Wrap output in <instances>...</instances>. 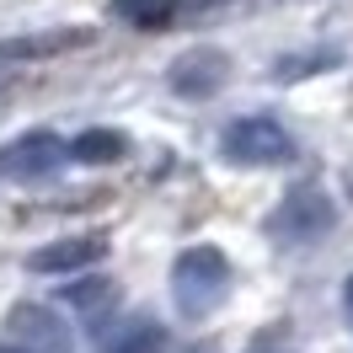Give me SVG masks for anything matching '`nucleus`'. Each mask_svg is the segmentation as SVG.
<instances>
[{
	"mask_svg": "<svg viewBox=\"0 0 353 353\" xmlns=\"http://www.w3.org/2000/svg\"><path fill=\"white\" fill-rule=\"evenodd\" d=\"M225 294H230V257H225L220 246H182L172 263V300L176 310L188 316V321H203V316H214L225 305Z\"/></svg>",
	"mask_w": 353,
	"mask_h": 353,
	"instance_id": "nucleus-1",
	"label": "nucleus"
},
{
	"mask_svg": "<svg viewBox=\"0 0 353 353\" xmlns=\"http://www.w3.org/2000/svg\"><path fill=\"white\" fill-rule=\"evenodd\" d=\"M108 257V236H59L27 257V273H91Z\"/></svg>",
	"mask_w": 353,
	"mask_h": 353,
	"instance_id": "nucleus-7",
	"label": "nucleus"
},
{
	"mask_svg": "<svg viewBox=\"0 0 353 353\" xmlns=\"http://www.w3.org/2000/svg\"><path fill=\"white\" fill-rule=\"evenodd\" d=\"M343 310H348V321H353V273H348V284H343Z\"/></svg>",
	"mask_w": 353,
	"mask_h": 353,
	"instance_id": "nucleus-15",
	"label": "nucleus"
},
{
	"mask_svg": "<svg viewBox=\"0 0 353 353\" xmlns=\"http://www.w3.org/2000/svg\"><path fill=\"white\" fill-rule=\"evenodd\" d=\"M108 11H112V17H118L123 27H139V32H161V27H172L176 0H108Z\"/></svg>",
	"mask_w": 353,
	"mask_h": 353,
	"instance_id": "nucleus-11",
	"label": "nucleus"
},
{
	"mask_svg": "<svg viewBox=\"0 0 353 353\" xmlns=\"http://www.w3.org/2000/svg\"><path fill=\"white\" fill-rule=\"evenodd\" d=\"M70 161V145L54 129H27L17 134L6 150H0V176H17V182H38V176L59 172Z\"/></svg>",
	"mask_w": 353,
	"mask_h": 353,
	"instance_id": "nucleus-5",
	"label": "nucleus"
},
{
	"mask_svg": "<svg viewBox=\"0 0 353 353\" xmlns=\"http://www.w3.org/2000/svg\"><path fill=\"white\" fill-rule=\"evenodd\" d=\"M182 11H214V6H225V0H176Z\"/></svg>",
	"mask_w": 353,
	"mask_h": 353,
	"instance_id": "nucleus-14",
	"label": "nucleus"
},
{
	"mask_svg": "<svg viewBox=\"0 0 353 353\" xmlns=\"http://www.w3.org/2000/svg\"><path fill=\"white\" fill-rule=\"evenodd\" d=\"M123 155H129V134L108 129V123L81 129L70 139V161H81V166H112V161H123Z\"/></svg>",
	"mask_w": 353,
	"mask_h": 353,
	"instance_id": "nucleus-9",
	"label": "nucleus"
},
{
	"mask_svg": "<svg viewBox=\"0 0 353 353\" xmlns=\"http://www.w3.org/2000/svg\"><path fill=\"white\" fill-rule=\"evenodd\" d=\"M86 43H91V27H48V32L6 38L0 59H54V54H70V48H86Z\"/></svg>",
	"mask_w": 353,
	"mask_h": 353,
	"instance_id": "nucleus-8",
	"label": "nucleus"
},
{
	"mask_svg": "<svg viewBox=\"0 0 353 353\" xmlns=\"http://www.w3.org/2000/svg\"><path fill=\"white\" fill-rule=\"evenodd\" d=\"M332 65H337V54H332V48H310L305 59H279V65H273V75H279V81H305V75L332 70Z\"/></svg>",
	"mask_w": 353,
	"mask_h": 353,
	"instance_id": "nucleus-13",
	"label": "nucleus"
},
{
	"mask_svg": "<svg viewBox=\"0 0 353 353\" xmlns=\"http://www.w3.org/2000/svg\"><path fill=\"white\" fill-rule=\"evenodd\" d=\"M6 332H11V343L22 353H75V332L54 305H32V300L11 305Z\"/></svg>",
	"mask_w": 353,
	"mask_h": 353,
	"instance_id": "nucleus-4",
	"label": "nucleus"
},
{
	"mask_svg": "<svg viewBox=\"0 0 353 353\" xmlns=\"http://www.w3.org/2000/svg\"><path fill=\"white\" fill-rule=\"evenodd\" d=\"M166 86L176 97H188V102H203V97H220L230 86V54L225 48H193V54H182L172 59L166 70Z\"/></svg>",
	"mask_w": 353,
	"mask_h": 353,
	"instance_id": "nucleus-6",
	"label": "nucleus"
},
{
	"mask_svg": "<svg viewBox=\"0 0 353 353\" xmlns=\"http://www.w3.org/2000/svg\"><path fill=\"white\" fill-rule=\"evenodd\" d=\"M108 353H166V332L155 321H129L118 337H108Z\"/></svg>",
	"mask_w": 353,
	"mask_h": 353,
	"instance_id": "nucleus-12",
	"label": "nucleus"
},
{
	"mask_svg": "<svg viewBox=\"0 0 353 353\" xmlns=\"http://www.w3.org/2000/svg\"><path fill=\"white\" fill-rule=\"evenodd\" d=\"M220 155L230 166H284L294 155V139L279 118H236L220 134Z\"/></svg>",
	"mask_w": 353,
	"mask_h": 353,
	"instance_id": "nucleus-3",
	"label": "nucleus"
},
{
	"mask_svg": "<svg viewBox=\"0 0 353 353\" xmlns=\"http://www.w3.org/2000/svg\"><path fill=\"white\" fill-rule=\"evenodd\" d=\"M332 225H337L332 199L316 188V182H300V188H294V193H284V199H279V209L268 214V236H273L279 246H316Z\"/></svg>",
	"mask_w": 353,
	"mask_h": 353,
	"instance_id": "nucleus-2",
	"label": "nucleus"
},
{
	"mask_svg": "<svg viewBox=\"0 0 353 353\" xmlns=\"http://www.w3.org/2000/svg\"><path fill=\"white\" fill-rule=\"evenodd\" d=\"M348 193H353V176H348Z\"/></svg>",
	"mask_w": 353,
	"mask_h": 353,
	"instance_id": "nucleus-16",
	"label": "nucleus"
},
{
	"mask_svg": "<svg viewBox=\"0 0 353 353\" xmlns=\"http://www.w3.org/2000/svg\"><path fill=\"white\" fill-rule=\"evenodd\" d=\"M65 300L81 310V321H86V327H102L112 310H118V284H112V279H86V273H81V284L70 289Z\"/></svg>",
	"mask_w": 353,
	"mask_h": 353,
	"instance_id": "nucleus-10",
	"label": "nucleus"
}]
</instances>
